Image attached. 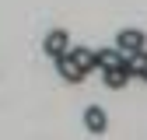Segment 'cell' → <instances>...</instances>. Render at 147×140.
Here are the masks:
<instances>
[{"mask_svg":"<svg viewBox=\"0 0 147 140\" xmlns=\"http://www.w3.org/2000/svg\"><path fill=\"white\" fill-rule=\"evenodd\" d=\"M56 74H60V77H63L67 84H81V81L88 77L84 70H81L77 63L70 60V52H63V56H56Z\"/></svg>","mask_w":147,"mask_h":140,"instance_id":"obj_4","label":"cell"},{"mask_svg":"<svg viewBox=\"0 0 147 140\" xmlns=\"http://www.w3.org/2000/svg\"><path fill=\"white\" fill-rule=\"evenodd\" d=\"M102 77H105V84L112 88V91H119V88H123L126 81H130L133 74H130L126 67H109V70H102Z\"/></svg>","mask_w":147,"mask_h":140,"instance_id":"obj_7","label":"cell"},{"mask_svg":"<svg viewBox=\"0 0 147 140\" xmlns=\"http://www.w3.org/2000/svg\"><path fill=\"white\" fill-rule=\"evenodd\" d=\"M144 42H147V35L140 32V28H126V32H119L116 35V49L123 52H137V49H144Z\"/></svg>","mask_w":147,"mask_h":140,"instance_id":"obj_2","label":"cell"},{"mask_svg":"<svg viewBox=\"0 0 147 140\" xmlns=\"http://www.w3.org/2000/svg\"><path fill=\"white\" fill-rule=\"evenodd\" d=\"M70 60L77 63L84 74H91V70L98 67V63H95V52H91V49H84V46H70Z\"/></svg>","mask_w":147,"mask_h":140,"instance_id":"obj_6","label":"cell"},{"mask_svg":"<svg viewBox=\"0 0 147 140\" xmlns=\"http://www.w3.org/2000/svg\"><path fill=\"white\" fill-rule=\"evenodd\" d=\"M95 63H98V70H109V67H123V52L112 46V49H98L95 52Z\"/></svg>","mask_w":147,"mask_h":140,"instance_id":"obj_8","label":"cell"},{"mask_svg":"<svg viewBox=\"0 0 147 140\" xmlns=\"http://www.w3.org/2000/svg\"><path fill=\"white\" fill-rule=\"evenodd\" d=\"M84 130H88L91 137H102V133L109 130V116H105L102 105H88V109H84Z\"/></svg>","mask_w":147,"mask_h":140,"instance_id":"obj_1","label":"cell"},{"mask_svg":"<svg viewBox=\"0 0 147 140\" xmlns=\"http://www.w3.org/2000/svg\"><path fill=\"white\" fill-rule=\"evenodd\" d=\"M123 67L130 70L133 77L147 81V52H144V49H137V52H126V56H123Z\"/></svg>","mask_w":147,"mask_h":140,"instance_id":"obj_5","label":"cell"},{"mask_svg":"<svg viewBox=\"0 0 147 140\" xmlns=\"http://www.w3.org/2000/svg\"><path fill=\"white\" fill-rule=\"evenodd\" d=\"M42 49H46V56H63V52H70V35L63 32V28H56V32H49L46 35V42H42Z\"/></svg>","mask_w":147,"mask_h":140,"instance_id":"obj_3","label":"cell"}]
</instances>
